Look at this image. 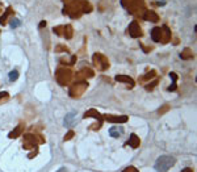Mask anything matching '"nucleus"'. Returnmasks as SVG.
<instances>
[{"label": "nucleus", "instance_id": "11", "mask_svg": "<svg viewBox=\"0 0 197 172\" xmlns=\"http://www.w3.org/2000/svg\"><path fill=\"white\" fill-rule=\"evenodd\" d=\"M155 13L154 12H147L144 15V20H151V21H156L158 20V16H154Z\"/></svg>", "mask_w": 197, "mask_h": 172}, {"label": "nucleus", "instance_id": "15", "mask_svg": "<svg viewBox=\"0 0 197 172\" xmlns=\"http://www.w3.org/2000/svg\"><path fill=\"white\" fill-rule=\"evenodd\" d=\"M74 135V133H72V131H70V134L68 135H66L64 137V141H67V139H70V138H71V137Z\"/></svg>", "mask_w": 197, "mask_h": 172}, {"label": "nucleus", "instance_id": "17", "mask_svg": "<svg viewBox=\"0 0 197 172\" xmlns=\"http://www.w3.org/2000/svg\"><path fill=\"white\" fill-rule=\"evenodd\" d=\"M57 172H67V170H66L64 167H60V168H59L58 171H57Z\"/></svg>", "mask_w": 197, "mask_h": 172}, {"label": "nucleus", "instance_id": "3", "mask_svg": "<svg viewBox=\"0 0 197 172\" xmlns=\"http://www.w3.org/2000/svg\"><path fill=\"white\" fill-rule=\"evenodd\" d=\"M129 34L133 38H137L141 36V29H139V25L137 24V21H131L129 25Z\"/></svg>", "mask_w": 197, "mask_h": 172}, {"label": "nucleus", "instance_id": "19", "mask_svg": "<svg viewBox=\"0 0 197 172\" xmlns=\"http://www.w3.org/2000/svg\"><path fill=\"white\" fill-rule=\"evenodd\" d=\"M162 2H166V0H162Z\"/></svg>", "mask_w": 197, "mask_h": 172}, {"label": "nucleus", "instance_id": "16", "mask_svg": "<svg viewBox=\"0 0 197 172\" xmlns=\"http://www.w3.org/2000/svg\"><path fill=\"white\" fill-rule=\"evenodd\" d=\"M8 93L7 92H0V99H3V97H7Z\"/></svg>", "mask_w": 197, "mask_h": 172}, {"label": "nucleus", "instance_id": "18", "mask_svg": "<svg viewBox=\"0 0 197 172\" xmlns=\"http://www.w3.org/2000/svg\"><path fill=\"white\" fill-rule=\"evenodd\" d=\"M181 172H193V171H192L191 168H188V167H187V168H184V170H183Z\"/></svg>", "mask_w": 197, "mask_h": 172}, {"label": "nucleus", "instance_id": "8", "mask_svg": "<svg viewBox=\"0 0 197 172\" xmlns=\"http://www.w3.org/2000/svg\"><path fill=\"white\" fill-rule=\"evenodd\" d=\"M116 80L117 82H122V83H128V84H130V87L134 86V80L133 79H130L129 76H126V75H117Z\"/></svg>", "mask_w": 197, "mask_h": 172}, {"label": "nucleus", "instance_id": "9", "mask_svg": "<svg viewBox=\"0 0 197 172\" xmlns=\"http://www.w3.org/2000/svg\"><path fill=\"white\" fill-rule=\"evenodd\" d=\"M170 78L172 79V86H170L168 91H175L176 90V80H177V75L175 72H170Z\"/></svg>", "mask_w": 197, "mask_h": 172}, {"label": "nucleus", "instance_id": "7", "mask_svg": "<svg viewBox=\"0 0 197 172\" xmlns=\"http://www.w3.org/2000/svg\"><path fill=\"white\" fill-rule=\"evenodd\" d=\"M105 120H107L108 122H120V123H122V122H126L129 120L128 117L126 116H121V117H113V116H105Z\"/></svg>", "mask_w": 197, "mask_h": 172}, {"label": "nucleus", "instance_id": "6", "mask_svg": "<svg viewBox=\"0 0 197 172\" xmlns=\"http://www.w3.org/2000/svg\"><path fill=\"white\" fill-rule=\"evenodd\" d=\"M139 143H141V141H139V138L137 137V134H131L130 138H129V142H128L129 146L133 147V148H137L139 146Z\"/></svg>", "mask_w": 197, "mask_h": 172}, {"label": "nucleus", "instance_id": "12", "mask_svg": "<svg viewBox=\"0 0 197 172\" xmlns=\"http://www.w3.org/2000/svg\"><path fill=\"white\" fill-rule=\"evenodd\" d=\"M21 127L23 126H17L16 129H15V131H12V133H9V138H16V137H19V134L21 133Z\"/></svg>", "mask_w": 197, "mask_h": 172}, {"label": "nucleus", "instance_id": "13", "mask_svg": "<svg viewBox=\"0 0 197 172\" xmlns=\"http://www.w3.org/2000/svg\"><path fill=\"white\" fill-rule=\"evenodd\" d=\"M9 24H11V28L12 29H16V28H19V26L21 25V21L19 19H12Z\"/></svg>", "mask_w": 197, "mask_h": 172}, {"label": "nucleus", "instance_id": "2", "mask_svg": "<svg viewBox=\"0 0 197 172\" xmlns=\"http://www.w3.org/2000/svg\"><path fill=\"white\" fill-rule=\"evenodd\" d=\"M76 116H78V113L75 111H71V112H68L67 114H66V117H64V121H63V125L66 127H72V126H75V123L78 122L76 121Z\"/></svg>", "mask_w": 197, "mask_h": 172}, {"label": "nucleus", "instance_id": "5", "mask_svg": "<svg viewBox=\"0 0 197 172\" xmlns=\"http://www.w3.org/2000/svg\"><path fill=\"white\" fill-rule=\"evenodd\" d=\"M151 38L154 42H160L162 39V29L159 26H155V28H152L151 30Z\"/></svg>", "mask_w": 197, "mask_h": 172}, {"label": "nucleus", "instance_id": "4", "mask_svg": "<svg viewBox=\"0 0 197 172\" xmlns=\"http://www.w3.org/2000/svg\"><path fill=\"white\" fill-rule=\"evenodd\" d=\"M124 129L122 127H120V126H112L111 129H109V135L112 137V138H120V137L122 135V131Z\"/></svg>", "mask_w": 197, "mask_h": 172}, {"label": "nucleus", "instance_id": "1", "mask_svg": "<svg viewBox=\"0 0 197 172\" xmlns=\"http://www.w3.org/2000/svg\"><path fill=\"white\" fill-rule=\"evenodd\" d=\"M175 163H176V159H175L173 156H171V155H162V156H159L156 159L154 168H155L156 172H167L171 167L175 166Z\"/></svg>", "mask_w": 197, "mask_h": 172}, {"label": "nucleus", "instance_id": "10", "mask_svg": "<svg viewBox=\"0 0 197 172\" xmlns=\"http://www.w3.org/2000/svg\"><path fill=\"white\" fill-rule=\"evenodd\" d=\"M8 76H9V82H15V80H17V78H19V71H17V70H12Z\"/></svg>", "mask_w": 197, "mask_h": 172}, {"label": "nucleus", "instance_id": "14", "mask_svg": "<svg viewBox=\"0 0 197 172\" xmlns=\"http://www.w3.org/2000/svg\"><path fill=\"white\" fill-rule=\"evenodd\" d=\"M122 172H139L135 167H133V166H130V167H126V168L122 171Z\"/></svg>", "mask_w": 197, "mask_h": 172}]
</instances>
